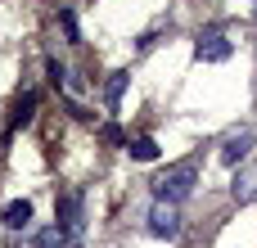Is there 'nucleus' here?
Wrapping results in <instances>:
<instances>
[{
  "instance_id": "obj_1",
  "label": "nucleus",
  "mask_w": 257,
  "mask_h": 248,
  "mask_svg": "<svg viewBox=\"0 0 257 248\" xmlns=\"http://www.w3.org/2000/svg\"><path fill=\"white\" fill-rule=\"evenodd\" d=\"M149 185H154V199H158V203H172V208H176V203H185V199L194 194V185H199V163H194V158L172 163V167L158 172Z\"/></svg>"
},
{
  "instance_id": "obj_2",
  "label": "nucleus",
  "mask_w": 257,
  "mask_h": 248,
  "mask_svg": "<svg viewBox=\"0 0 257 248\" xmlns=\"http://www.w3.org/2000/svg\"><path fill=\"white\" fill-rule=\"evenodd\" d=\"M81 190H63L59 203H54V226L68 230V239H81Z\"/></svg>"
},
{
  "instance_id": "obj_3",
  "label": "nucleus",
  "mask_w": 257,
  "mask_h": 248,
  "mask_svg": "<svg viewBox=\"0 0 257 248\" xmlns=\"http://www.w3.org/2000/svg\"><path fill=\"white\" fill-rule=\"evenodd\" d=\"M194 54H199V63H226V59L235 54V45H230L226 32H203V36L194 41Z\"/></svg>"
},
{
  "instance_id": "obj_4",
  "label": "nucleus",
  "mask_w": 257,
  "mask_h": 248,
  "mask_svg": "<svg viewBox=\"0 0 257 248\" xmlns=\"http://www.w3.org/2000/svg\"><path fill=\"white\" fill-rule=\"evenodd\" d=\"M154 239H176L181 235V212L172 208V203H154V212H149V226H145Z\"/></svg>"
},
{
  "instance_id": "obj_5",
  "label": "nucleus",
  "mask_w": 257,
  "mask_h": 248,
  "mask_svg": "<svg viewBox=\"0 0 257 248\" xmlns=\"http://www.w3.org/2000/svg\"><path fill=\"white\" fill-rule=\"evenodd\" d=\"M253 145H257V136L248 131V127H244V131H230L226 145H221V163H226V167H239V163L253 154Z\"/></svg>"
},
{
  "instance_id": "obj_6",
  "label": "nucleus",
  "mask_w": 257,
  "mask_h": 248,
  "mask_svg": "<svg viewBox=\"0 0 257 248\" xmlns=\"http://www.w3.org/2000/svg\"><path fill=\"white\" fill-rule=\"evenodd\" d=\"M0 221H5V230H27V226H32V203H27V199H14V203H5Z\"/></svg>"
},
{
  "instance_id": "obj_7",
  "label": "nucleus",
  "mask_w": 257,
  "mask_h": 248,
  "mask_svg": "<svg viewBox=\"0 0 257 248\" xmlns=\"http://www.w3.org/2000/svg\"><path fill=\"white\" fill-rule=\"evenodd\" d=\"M230 199H235V203H253V199H257V172H235V181H230Z\"/></svg>"
},
{
  "instance_id": "obj_8",
  "label": "nucleus",
  "mask_w": 257,
  "mask_h": 248,
  "mask_svg": "<svg viewBox=\"0 0 257 248\" xmlns=\"http://www.w3.org/2000/svg\"><path fill=\"white\" fill-rule=\"evenodd\" d=\"M36 117V90H27V95H18V104H14V117H9V131H18V127H27Z\"/></svg>"
},
{
  "instance_id": "obj_9",
  "label": "nucleus",
  "mask_w": 257,
  "mask_h": 248,
  "mask_svg": "<svg viewBox=\"0 0 257 248\" xmlns=\"http://www.w3.org/2000/svg\"><path fill=\"white\" fill-rule=\"evenodd\" d=\"M126 154H131L136 163H154V158H158V140H154V136H136V140H126Z\"/></svg>"
},
{
  "instance_id": "obj_10",
  "label": "nucleus",
  "mask_w": 257,
  "mask_h": 248,
  "mask_svg": "<svg viewBox=\"0 0 257 248\" xmlns=\"http://www.w3.org/2000/svg\"><path fill=\"white\" fill-rule=\"evenodd\" d=\"M32 248H68V230L63 226H45L32 235Z\"/></svg>"
},
{
  "instance_id": "obj_11",
  "label": "nucleus",
  "mask_w": 257,
  "mask_h": 248,
  "mask_svg": "<svg viewBox=\"0 0 257 248\" xmlns=\"http://www.w3.org/2000/svg\"><path fill=\"white\" fill-rule=\"evenodd\" d=\"M126 81H131V72H113V77H108V86H104V104H108V108H117V104H122Z\"/></svg>"
},
{
  "instance_id": "obj_12",
  "label": "nucleus",
  "mask_w": 257,
  "mask_h": 248,
  "mask_svg": "<svg viewBox=\"0 0 257 248\" xmlns=\"http://www.w3.org/2000/svg\"><path fill=\"white\" fill-rule=\"evenodd\" d=\"M45 77H50V86H68V68L59 59H45Z\"/></svg>"
},
{
  "instance_id": "obj_13",
  "label": "nucleus",
  "mask_w": 257,
  "mask_h": 248,
  "mask_svg": "<svg viewBox=\"0 0 257 248\" xmlns=\"http://www.w3.org/2000/svg\"><path fill=\"white\" fill-rule=\"evenodd\" d=\"M59 23H63L68 41H81V32H77V18H72V9H59Z\"/></svg>"
},
{
  "instance_id": "obj_14",
  "label": "nucleus",
  "mask_w": 257,
  "mask_h": 248,
  "mask_svg": "<svg viewBox=\"0 0 257 248\" xmlns=\"http://www.w3.org/2000/svg\"><path fill=\"white\" fill-rule=\"evenodd\" d=\"M99 136H104L108 145H122V149H126V140H122V127H117V122H104V127H99Z\"/></svg>"
},
{
  "instance_id": "obj_15",
  "label": "nucleus",
  "mask_w": 257,
  "mask_h": 248,
  "mask_svg": "<svg viewBox=\"0 0 257 248\" xmlns=\"http://www.w3.org/2000/svg\"><path fill=\"white\" fill-rule=\"evenodd\" d=\"M253 9H257V0H253Z\"/></svg>"
}]
</instances>
